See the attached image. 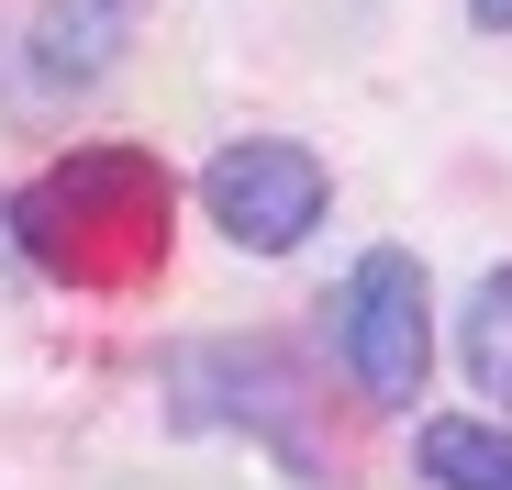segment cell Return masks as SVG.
Returning <instances> with one entry per match:
<instances>
[{
    "instance_id": "1",
    "label": "cell",
    "mask_w": 512,
    "mask_h": 490,
    "mask_svg": "<svg viewBox=\"0 0 512 490\" xmlns=\"http://www.w3.org/2000/svg\"><path fill=\"white\" fill-rule=\"evenodd\" d=\"M23 257L78 279V290H134L167 257V168L145 145H78L67 168H45L23 201Z\"/></svg>"
},
{
    "instance_id": "2",
    "label": "cell",
    "mask_w": 512,
    "mask_h": 490,
    "mask_svg": "<svg viewBox=\"0 0 512 490\" xmlns=\"http://www.w3.org/2000/svg\"><path fill=\"white\" fill-rule=\"evenodd\" d=\"M334 357L368 401H423V368H435V290H423V257L401 245H368L346 301H334Z\"/></svg>"
},
{
    "instance_id": "3",
    "label": "cell",
    "mask_w": 512,
    "mask_h": 490,
    "mask_svg": "<svg viewBox=\"0 0 512 490\" xmlns=\"http://www.w3.org/2000/svg\"><path fill=\"white\" fill-rule=\"evenodd\" d=\"M323 201H334L323 156L290 145V134H245V145H223L201 168V212L245 245V257H290V245L323 223Z\"/></svg>"
},
{
    "instance_id": "4",
    "label": "cell",
    "mask_w": 512,
    "mask_h": 490,
    "mask_svg": "<svg viewBox=\"0 0 512 490\" xmlns=\"http://www.w3.org/2000/svg\"><path fill=\"white\" fill-rule=\"evenodd\" d=\"M134 34V0H45L34 12V67L56 78V90H90V78L123 56Z\"/></svg>"
},
{
    "instance_id": "5",
    "label": "cell",
    "mask_w": 512,
    "mask_h": 490,
    "mask_svg": "<svg viewBox=\"0 0 512 490\" xmlns=\"http://www.w3.org/2000/svg\"><path fill=\"white\" fill-rule=\"evenodd\" d=\"M412 468L435 490H512V424H479V413H435L412 435Z\"/></svg>"
},
{
    "instance_id": "6",
    "label": "cell",
    "mask_w": 512,
    "mask_h": 490,
    "mask_svg": "<svg viewBox=\"0 0 512 490\" xmlns=\"http://www.w3.org/2000/svg\"><path fill=\"white\" fill-rule=\"evenodd\" d=\"M468 379L490 390V401H512V268H490L479 290H468Z\"/></svg>"
},
{
    "instance_id": "7",
    "label": "cell",
    "mask_w": 512,
    "mask_h": 490,
    "mask_svg": "<svg viewBox=\"0 0 512 490\" xmlns=\"http://www.w3.org/2000/svg\"><path fill=\"white\" fill-rule=\"evenodd\" d=\"M468 12H479V23H490V34H512V0H468Z\"/></svg>"
}]
</instances>
